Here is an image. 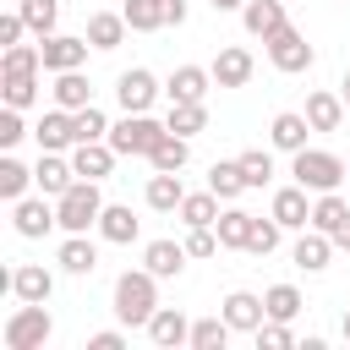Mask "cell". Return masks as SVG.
<instances>
[{"label":"cell","instance_id":"6da1fadb","mask_svg":"<svg viewBox=\"0 0 350 350\" xmlns=\"http://www.w3.org/2000/svg\"><path fill=\"white\" fill-rule=\"evenodd\" d=\"M153 312H159V273L153 268H126L115 279V317L126 328H148Z\"/></svg>","mask_w":350,"mask_h":350},{"label":"cell","instance_id":"7a4b0ae2","mask_svg":"<svg viewBox=\"0 0 350 350\" xmlns=\"http://www.w3.org/2000/svg\"><path fill=\"white\" fill-rule=\"evenodd\" d=\"M55 213H60V230L66 235H82V230H98V213H104V197H98V180H71L60 197H55Z\"/></svg>","mask_w":350,"mask_h":350},{"label":"cell","instance_id":"3957f363","mask_svg":"<svg viewBox=\"0 0 350 350\" xmlns=\"http://www.w3.org/2000/svg\"><path fill=\"white\" fill-rule=\"evenodd\" d=\"M290 175H295L306 191H339L345 159L328 153V148H301V153H290Z\"/></svg>","mask_w":350,"mask_h":350},{"label":"cell","instance_id":"277c9868","mask_svg":"<svg viewBox=\"0 0 350 350\" xmlns=\"http://www.w3.org/2000/svg\"><path fill=\"white\" fill-rule=\"evenodd\" d=\"M164 137H170V126H164V120H153L148 109H142V115H126V120H115V126H109V148H115V153H126V159H131V153H142V159H148Z\"/></svg>","mask_w":350,"mask_h":350},{"label":"cell","instance_id":"5b68a950","mask_svg":"<svg viewBox=\"0 0 350 350\" xmlns=\"http://www.w3.org/2000/svg\"><path fill=\"white\" fill-rule=\"evenodd\" d=\"M49 334H55V323H49L44 301H22V306L5 317V350H44Z\"/></svg>","mask_w":350,"mask_h":350},{"label":"cell","instance_id":"8992f818","mask_svg":"<svg viewBox=\"0 0 350 350\" xmlns=\"http://www.w3.org/2000/svg\"><path fill=\"white\" fill-rule=\"evenodd\" d=\"M262 44H268V60H273V71H290V77H295V71H312V60H317V49L306 44V33H295L290 22H284L273 38H262Z\"/></svg>","mask_w":350,"mask_h":350},{"label":"cell","instance_id":"52a82bcc","mask_svg":"<svg viewBox=\"0 0 350 350\" xmlns=\"http://www.w3.org/2000/svg\"><path fill=\"white\" fill-rule=\"evenodd\" d=\"M131 33H159V27H180L186 22V0H126L120 5Z\"/></svg>","mask_w":350,"mask_h":350},{"label":"cell","instance_id":"ba28073f","mask_svg":"<svg viewBox=\"0 0 350 350\" xmlns=\"http://www.w3.org/2000/svg\"><path fill=\"white\" fill-rule=\"evenodd\" d=\"M11 224H16L22 241H38V235H49V230L60 224V213H55L49 197L38 191V197H16V202H11Z\"/></svg>","mask_w":350,"mask_h":350},{"label":"cell","instance_id":"9c48e42d","mask_svg":"<svg viewBox=\"0 0 350 350\" xmlns=\"http://www.w3.org/2000/svg\"><path fill=\"white\" fill-rule=\"evenodd\" d=\"M115 98H120V109H126V115H142V109L159 98V77H153V71H142V66L120 71V77H115Z\"/></svg>","mask_w":350,"mask_h":350},{"label":"cell","instance_id":"30bf717a","mask_svg":"<svg viewBox=\"0 0 350 350\" xmlns=\"http://www.w3.org/2000/svg\"><path fill=\"white\" fill-rule=\"evenodd\" d=\"M219 312H224V323H230L235 334H257V328L268 323V306H262V295H252V290H230V295L219 301Z\"/></svg>","mask_w":350,"mask_h":350},{"label":"cell","instance_id":"8fae6325","mask_svg":"<svg viewBox=\"0 0 350 350\" xmlns=\"http://www.w3.org/2000/svg\"><path fill=\"white\" fill-rule=\"evenodd\" d=\"M38 49H44V71H82V60H88V38H71V33H49V38H38Z\"/></svg>","mask_w":350,"mask_h":350},{"label":"cell","instance_id":"7c38bea8","mask_svg":"<svg viewBox=\"0 0 350 350\" xmlns=\"http://www.w3.org/2000/svg\"><path fill=\"white\" fill-rule=\"evenodd\" d=\"M213 82L219 88H246L252 82V71H257V60H252V49H241V44H230V49H219L213 55Z\"/></svg>","mask_w":350,"mask_h":350},{"label":"cell","instance_id":"4fadbf2b","mask_svg":"<svg viewBox=\"0 0 350 350\" xmlns=\"http://www.w3.org/2000/svg\"><path fill=\"white\" fill-rule=\"evenodd\" d=\"M5 284H11L16 301H49V295H55V273L38 268V262H16V268L5 273Z\"/></svg>","mask_w":350,"mask_h":350},{"label":"cell","instance_id":"5bb4252c","mask_svg":"<svg viewBox=\"0 0 350 350\" xmlns=\"http://www.w3.org/2000/svg\"><path fill=\"white\" fill-rule=\"evenodd\" d=\"M148 339H153L159 350H180V345H191V323H186V312L159 306V312L148 317Z\"/></svg>","mask_w":350,"mask_h":350},{"label":"cell","instance_id":"9a60e30c","mask_svg":"<svg viewBox=\"0 0 350 350\" xmlns=\"http://www.w3.org/2000/svg\"><path fill=\"white\" fill-rule=\"evenodd\" d=\"M33 137H38V148H44V153L77 148V115H71V109H49V115L33 126Z\"/></svg>","mask_w":350,"mask_h":350},{"label":"cell","instance_id":"2e32d148","mask_svg":"<svg viewBox=\"0 0 350 350\" xmlns=\"http://www.w3.org/2000/svg\"><path fill=\"white\" fill-rule=\"evenodd\" d=\"M268 213H273L284 230H306V224H312V202H306V186H301V180H295V186H279Z\"/></svg>","mask_w":350,"mask_h":350},{"label":"cell","instance_id":"e0dca14e","mask_svg":"<svg viewBox=\"0 0 350 350\" xmlns=\"http://www.w3.org/2000/svg\"><path fill=\"white\" fill-rule=\"evenodd\" d=\"M115 159H120V153H115L109 142H77V148H71V170H77L82 180H104V175L115 170Z\"/></svg>","mask_w":350,"mask_h":350},{"label":"cell","instance_id":"ac0fdd59","mask_svg":"<svg viewBox=\"0 0 350 350\" xmlns=\"http://www.w3.org/2000/svg\"><path fill=\"white\" fill-rule=\"evenodd\" d=\"M290 257H295V268H301V273H323V268H328V257H334V235H323V230H312V224H306Z\"/></svg>","mask_w":350,"mask_h":350},{"label":"cell","instance_id":"d6986e66","mask_svg":"<svg viewBox=\"0 0 350 350\" xmlns=\"http://www.w3.org/2000/svg\"><path fill=\"white\" fill-rule=\"evenodd\" d=\"M301 115L312 120V131H339L345 126V98L328 93V88H317V93H306V109Z\"/></svg>","mask_w":350,"mask_h":350},{"label":"cell","instance_id":"ffe728a7","mask_svg":"<svg viewBox=\"0 0 350 350\" xmlns=\"http://www.w3.org/2000/svg\"><path fill=\"white\" fill-rule=\"evenodd\" d=\"M55 262H60L66 273H77V279H88V273L98 268V246L88 241V230H82V235H66V241H60V252H55Z\"/></svg>","mask_w":350,"mask_h":350},{"label":"cell","instance_id":"44dd1931","mask_svg":"<svg viewBox=\"0 0 350 350\" xmlns=\"http://www.w3.org/2000/svg\"><path fill=\"white\" fill-rule=\"evenodd\" d=\"M186 257H191L186 241H148V246H142V268H153L159 279H175V273L186 268Z\"/></svg>","mask_w":350,"mask_h":350},{"label":"cell","instance_id":"7402d4cb","mask_svg":"<svg viewBox=\"0 0 350 350\" xmlns=\"http://www.w3.org/2000/svg\"><path fill=\"white\" fill-rule=\"evenodd\" d=\"M126 27H131V22H126V11H93V16H88V33H82V38H88L93 49H120Z\"/></svg>","mask_w":350,"mask_h":350},{"label":"cell","instance_id":"603a6c76","mask_svg":"<svg viewBox=\"0 0 350 350\" xmlns=\"http://www.w3.org/2000/svg\"><path fill=\"white\" fill-rule=\"evenodd\" d=\"M306 131H312V120H306V115H295V109H284V115H273L268 142H273L279 153H301V148H306Z\"/></svg>","mask_w":350,"mask_h":350},{"label":"cell","instance_id":"cb8c5ba5","mask_svg":"<svg viewBox=\"0 0 350 350\" xmlns=\"http://www.w3.org/2000/svg\"><path fill=\"white\" fill-rule=\"evenodd\" d=\"M71 180H77V170H71V159H60V153H44V159L33 164V186H38L44 197H60Z\"/></svg>","mask_w":350,"mask_h":350},{"label":"cell","instance_id":"d4e9b609","mask_svg":"<svg viewBox=\"0 0 350 350\" xmlns=\"http://www.w3.org/2000/svg\"><path fill=\"white\" fill-rule=\"evenodd\" d=\"M241 22H246L252 38H273V33L284 27V5H279V0H246V5H241Z\"/></svg>","mask_w":350,"mask_h":350},{"label":"cell","instance_id":"484cf974","mask_svg":"<svg viewBox=\"0 0 350 350\" xmlns=\"http://www.w3.org/2000/svg\"><path fill=\"white\" fill-rule=\"evenodd\" d=\"M208 88H213V71L208 66H175L164 93H170V104H180V98H202Z\"/></svg>","mask_w":350,"mask_h":350},{"label":"cell","instance_id":"4316f807","mask_svg":"<svg viewBox=\"0 0 350 350\" xmlns=\"http://www.w3.org/2000/svg\"><path fill=\"white\" fill-rule=\"evenodd\" d=\"M98 235H104L109 246L137 241V213H131L126 202H104V213H98Z\"/></svg>","mask_w":350,"mask_h":350},{"label":"cell","instance_id":"83f0119b","mask_svg":"<svg viewBox=\"0 0 350 350\" xmlns=\"http://www.w3.org/2000/svg\"><path fill=\"white\" fill-rule=\"evenodd\" d=\"M208 191H213L219 202H235V197L246 191V170H241V159H219V164L208 170Z\"/></svg>","mask_w":350,"mask_h":350},{"label":"cell","instance_id":"f1b7e54d","mask_svg":"<svg viewBox=\"0 0 350 350\" xmlns=\"http://www.w3.org/2000/svg\"><path fill=\"white\" fill-rule=\"evenodd\" d=\"M252 219H257V213H246V208H224L219 224H213V230H219V246H224V252H246V241H252Z\"/></svg>","mask_w":350,"mask_h":350},{"label":"cell","instance_id":"f546056e","mask_svg":"<svg viewBox=\"0 0 350 350\" xmlns=\"http://www.w3.org/2000/svg\"><path fill=\"white\" fill-rule=\"evenodd\" d=\"M49 93H55L60 109H88V104H93V88H88L82 71H55V88H49Z\"/></svg>","mask_w":350,"mask_h":350},{"label":"cell","instance_id":"4dcf8cb0","mask_svg":"<svg viewBox=\"0 0 350 350\" xmlns=\"http://www.w3.org/2000/svg\"><path fill=\"white\" fill-rule=\"evenodd\" d=\"M180 197H186V186H180L175 170H159V175L148 180V208H153V213H175Z\"/></svg>","mask_w":350,"mask_h":350},{"label":"cell","instance_id":"1f68e13d","mask_svg":"<svg viewBox=\"0 0 350 350\" xmlns=\"http://www.w3.org/2000/svg\"><path fill=\"white\" fill-rule=\"evenodd\" d=\"M44 71V49L38 44H11L0 55V77H38Z\"/></svg>","mask_w":350,"mask_h":350},{"label":"cell","instance_id":"d6a6232c","mask_svg":"<svg viewBox=\"0 0 350 350\" xmlns=\"http://www.w3.org/2000/svg\"><path fill=\"white\" fill-rule=\"evenodd\" d=\"M164 126H170L175 137H197V131L208 126V109H202V98H180V104H170Z\"/></svg>","mask_w":350,"mask_h":350},{"label":"cell","instance_id":"836d02e7","mask_svg":"<svg viewBox=\"0 0 350 350\" xmlns=\"http://www.w3.org/2000/svg\"><path fill=\"white\" fill-rule=\"evenodd\" d=\"M345 219H350V202H345L339 191H317V202H312V230L334 235V230H339Z\"/></svg>","mask_w":350,"mask_h":350},{"label":"cell","instance_id":"e575fe53","mask_svg":"<svg viewBox=\"0 0 350 350\" xmlns=\"http://www.w3.org/2000/svg\"><path fill=\"white\" fill-rule=\"evenodd\" d=\"M175 213L186 219V230H197V224H219V197H213V191H186Z\"/></svg>","mask_w":350,"mask_h":350},{"label":"cell","instance_id":"d590c367","mask_svg":"<svg viewBox=\"0 0 350 350\" xmlns=\"http://www.w3.org/2000/svg\"><path fill=\"white\" fill-rule=\"evenodd\" d=\"M230 334H235V328L224 323V312H219V317H197V323H191V350H224Z\"/></svg>","mask_w":350,"mask_h":350},{"label":"cell","instance_id":"8d00e7d4","mask_svg":"<svg viewBox=\"0 0 350 350\" xmlns=\"http://www.w3.org/2000/svg\"><path fill=\"white\" fill-rule=\"evenodd\" d=\"M16 11H22V22H27V33H38V38H49L55 22H60V0H22Z\"/></svg>","mask_w":350,"mask_h":350},{"label":"cell","instance_id":"74e56055","mask_svg":"<svg viewBox=\"0 0 350 350\" xmlns=\"http://www.w3.org/2000/svg\"><path fill=\"white\" fill-rule=\"evenodd\" d=\"M27 186H33V170H27L22 159H11V153H5V159H0V197H5V202H16V197H27Z\"/></svg>","mask_w":350,"mask_h":350},{"label":"cell","instance_id":"f35d334b","mask_svg":"<svg viewBox=\"0 0 350 350\" xmlns=\"http://www.w3.org/2000/svg\"><path fill=\"white\" fill-rule=\"evenodd\" d=\"M262 306H268V317L290 323V317H295L306 301H301V290H295V284H268V290H262Z\"/></svg>","mask_w":350,"mask_h":350},{"label":"cell","instance_id":"ab89813d","mask_svg":"<svg viewBox=\"0 0 350 350\" xmlns=\"http://www.w3.org/2000/svg\"><path fill=\"white\" fill-rule=\"evenodd\" d=\"M186 142H191V137H175V131H170V137L148 153V164H153V170H186V159H191V148H186Z\"/></svg>","mask_w":350,"mask_h":350},{"label":"cell","instance_id":"60d3db41","mask_svg":"<svg viewBox=\"0 0 350 350\" xmlns=\"http://www.w3.org/2000/svg\"><path fill=\"white\" fill-rule=\"evenodd\" d=\"M71 115H77V142H109V120H104V109H98V104L71 109Z\"/></svg>","mask_w":350,"mask_h":350},{"label":"cell","instance_id":"b9f144b4","mask_svg":"<svg viewBox=\"0 0 350 350\" xmlns=\"http://www.w3.org/2000/svg\"><path fill=\"white\" fill-rule=\"evenodd\" d=\"M0 98H5L11 109H27V104L38 98V77H0Z\"/></svg>","mask_w":350,"mask_h":350},{"label":"cell","instance_id":"7bdbcfd3","mask_svg":"<svg viewBox=\"0 0 350 350\" xmlns=\"http://www.w3.org/2000/svg\"><path fill=\"white\" fill-rule=\"evenodd\" d=\"M241 170H246V186H268L273 180V153L268 148H246L241 153Z\"/></svg>","mask_w":350,"mask_h":350},{"label":"cell","instance_id":"ee69618b","mask_svg":"<svg viewBox=\"0 0 350 350\" xmlns=\"http://www.w3.org/2000/svg\"><path fill=\"white\" fill-rule=\"evenodd\" d=\"M279 230H284V224H279L273 213H268V219H252V241H246V252H257V257H268V252L279 246Z\"/></svg>","mask_w":350,"mask_h":350},{"label":"cell","instance_id":"f6af8a7d","mask_svg":"<svg viewBox=\"0 0 350 350\" xmlns=\"http://www.w3.org/2000/svg\"><path fill=\"white\" fill-rule=\"evenodd\" d=\"M295 345V334H290V323H279V317H268L262 328H257V350H290Z\"/></svg>","mask_w":350,"mask_h":350},{"label":"cell","instance_id":"bcb514c9","mask_svg":"<svg viewBox=\"0 0 350 350\" xmlns=\"http://www.w3.org/2000/svg\"><path fill=\"white\" fill-rule=\"evenodd\" d=\"M22 137H27V126H22V109H11V104H5V109H0V148H16Z\"/></svg>","mask_w":350,"mask_h":350},{"label":"cell","instance_id":"7dc6e473","mask_svg":"<svg viewBox=\"0 0 350 350\" xmlns=\"http://www.w3.org/2000/svg\"><path fill=\"white\" fill-rule=\"evenodd\" d=\"M186 252H191V257H213V252H219V230H213V224H197V230L186 235Z\"/></svg>","mask_w":350,"mask_h":350},{"label":"cell","instance_id":"c3c4849f","mask_svg":"<svg viewBox=\"0 0 350 350\" xmlns=\"http://www.w3.org/2000/svg\"><path fill=\"white\" fill-rule=\"evenodd\" d=\"M22 33H27V22H22V11H11V16H0V44L11 49V44H22Z\"/></svg>","mask_w":350,"mask_h":350},{"label":"cell","instance_id":"681fc988","mask_svg":"<svg viewBox=\"0 0 350 350\" xmlns=\"http://www.w3.org/2000/svg\"><path fill=\"white\" fill-rule=\"evenodd\" d=\"M88 350H126V334H120V328H104V334H88Z\"/></svg>","mask_w":350,"mask_h":350},{"label":"cell","instance_id":"f907efd6","mask_svg":"<svg viewBox=\"0 0 350 350\" xmlns=\"http://www.w3.org/2000/svg\"><path fill=\"white\" fill-rule=\"evenodd\" d=\"M334 246H345V252H350V219H345V224L334 230Z\"/></svg>","mask_w":350,"mask_h":350},{"label":"cell","instance_id":"816d5d0a","mask_svg":"<svg viewBox=\"0 0 350 350\" xmlns=\"http://www.w3.org/2000/svg\"><path fill=\"white\" fill-rule=\"evenodd\" d=\"M208 5H213V11H241L246 0H208Z\"/></svg>","mask_w":350,"mask_h":350},{"label":"cell","instance_id":"f5cc1de1","mask_svg":"<svg viewBox=\"0 0 350 350\" xmlns=\"http://www.w3.org/2000/svg\"><path fill=\"white\" fill-rule=\"evenodd\" d=\"M345 345H350V306H345Z\"/></svg>","mask_w":350,"mask_h":350},{"label":"cell","instance_id":"db71d44e","mask_svg":"<svg viewBox=\"0 0 350 350\" xmlns=\"http://www.w3.org/2000/svg\"><path fill=\"white\" fill-rule=\"evenodd\" d=\"M345 104H350V77H345Z\"/></svg>","mask_w":350,"mask_h":350},{"label":"cell","instance_id":"11a10c76","mask_svg":"<svg viewBox=\"0 0 350 350\" xmlns=\"http://www.w3.org/2000/svg\"><path fill=\"white\" fill-rule=\"evenodd\" d=\"M345 180H350V159H345Z\"/></svg>","mask_w":350,"mask_h":350}]
</instances>
